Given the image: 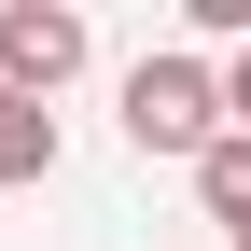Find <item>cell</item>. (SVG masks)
I'll return each mask as SVG.
<instances>
[{
  "label": "cell",
  "mask_w": 251,
  "mask_h": 251,
  "mask_svg": "<svg viewBox=\"0 0 251 251\" xmlns=\"http://www.w3.org/2000/svg\"><path fill=\"white\" fill-rule=\"evenodd\" d=\"M126 140L196 168V153L224 140V70H209V56H140V70H126Z\"/></svg>",
  "instance_id": "6da1fadb"
},
{
  "label": "cell",
  "mask_w": 251,
  "mask_h": 251,
  "mask_svg": "<svg viewBox=\"0 0 251 251\" xmlns=\"http://www.w3.org/2000/svg\"><path fill=\"white\" fill-rule=\"evenodd\" d=\"M84 56H98V28H84L70 0H0V84H14V98H56Z\"/></svg>",
  "instance_id": "7a4b0ae2"
},
{
  "label": "cell",
  "mask_w": 251,
  "mask_h": 251,
  "mask_svg": "<svg viewBox=\"0 0 251 251\" xmlns=\"http://www.w3.org/2000/svg\"><path fill=\"white\" fill-rule=\"evenodd\" d=\"M0 181H56V112L0 84Z\"/></svg>",
  "instance_id": "3957f363"
},
{
  "label": "cell",
  "mask_w": 251,
  "mask_h": 251,
  "mask_svg": "<svg viewBox=\"0 0 251 251\" xmlns=\"http://www.w3.org/2000/svg\"><path fill=\"white\" fill-rule=\"evenodd\" d=\"M196 196H209V224H237V237H251V126H224V140L196 153Z\"/></svg>",
  "instance_id": "277c9868"
},
{
  "label": "cell",
  "mask_w": 251,
  "mask_h": 251,
  "mask_svg": "<svg viewBox=\"0 0 251 251\" xmlns=\"http://www.w3.org/2000/svg\"><path fill=\"white\" fill-rule=\"evenodd\" d=\"M224 112H237V126H251V56H224Z\"/></svg>",
  "instance_id": "5b68a950"
},
{
  "label": "cell",
  "mask_w": 251,
  "mask_h": 251,
  "mask_svg": "<svg viewBox=\"0 0 251 251\" xmlns=\"http://www.w3.org/2000/svg\"><path fill=\"white\" fill-rule=\"evenodd\" d=\"M237 251H251V237H237Z\"/></svg>",
  "instance_id": "8992f818"
}]
</instances>
